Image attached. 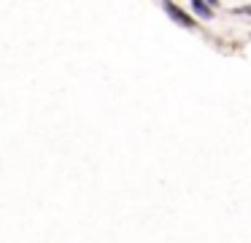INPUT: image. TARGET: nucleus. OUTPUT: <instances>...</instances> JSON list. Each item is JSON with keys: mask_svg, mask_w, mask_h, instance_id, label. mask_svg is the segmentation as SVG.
I'll list each match as a JSON object with an SVG mask.
<instances>
[{"mask_svg": "<svg viewBox=\"0 0 251 243\" xmlns=\"http://www.w3.org/2000/svg\"><path fill=\"white\" fill-rule=\"evenodd\" d=\"M165 11H168V14L173 16V19L178 22V25H184V27H192V25H195V19H192L189 14H184V11H181L176 3H165Z\"/></svg>", "mask_w": 251, "mask_h": 243, "instance_id": "obj_1", "label": "nucleus"}, {"mask_svg": "<svg viewBox=\"0 0 251 243\" xmlns=\"http://www.w3.org/2000/svg\"><path fill=\"white\" fill-rule=\"evenodd\" d=\"M192 8H195L200 16H205V19H211V8H208V5L202 3V0H195V3H192Z\"/></svg>", "mask_w": 251, "mask_h": 243, "instance_id": "obj_2", "label": "nucleus"}]
</instances>
